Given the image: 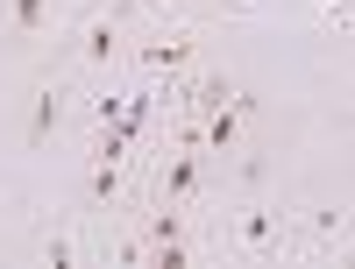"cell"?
Listing matches in <instances>:
<instances>
[{
  "instance_id": "1",
  "label": "cell",
  "mask_w": 355,
  "mask_h": 269,
  "mask_svg": "<svg viewBox=\"0 0 355 269\" xmlns=\"http://www.w3.org/2000/svg\"><path fill=\"white\" fill-rule=\"evenodd\" d=\"M206 255H234V262H291V205L277 192H249L206 227Z\"/></svg>"
},
{
  "instance_id": "3",
  "label": "cell",
  "mask_w": 355,
  "mask_h": 269,
  "mask_svg": "<svg viewBox=\"0 0 355 269\" xmlns=\"http://www.w3.org/2000/svg\"><path fill=\"white\" fill-rule=\"evenodd\" d=\"M128 64H135L142 78H178V71H192V64H199V28H192L185 15H164V21H150V28H135V36H128Z\"/></svg>"
},
{
  "instance_id": "6",
  "label": "cell",
  "mask_w": 355,
  "mask_h": 269,
  "mask_svg": "<svg viewBox=\"0 0 355 269\" xmlns=\"http://www.w3.org/2000/svg\"><path fill=\"white\" fill-rule=\"evenodd\" d=\"M28 255L50 262V269H64V262H100V234H85L78 213H57V220L36 234V241H28Z\"/></svg>"
},
{
  "instance_id": "4",
  "label": "cell",
  "mask_w": 355,
  "mask_h": 269,
  "mask_svg": "<svg viewBox=\"0 0 355 269\" xmlns=\"http://www.w3.org/2000/svg\"><path fill=\"white\" fill-rule=\"evenodd\" d=\"M64 57L85 71H107L128 57V8H85L71 28H64Z\"/></svg>"
},
{
  "instance_id": "9",
  "label": "cell",
  "mask_w": 355,
  "mask_h": 269,
  "mask_svg": "<svg viewBox=\"0 0 355 269\" xmlns=\"http://www.w3.org/2000/svg\"><path fill=\"white\" fill-rule=\"evenodd\" d=\"M320 28H327L334 43H348V0H320Z\"/></svg>"
},
{
  "instance_id": "7",
  "label": "cell",
  "mask_w": 355,
  "mask_h": 269,
  "mask_svg": "<svg viewBox=\"0 0 355 269\" xmlns=\"http://www.w3.org/2000/svg\"><path fill=\"white\" fill-rule=\"evenodd\" d=\"M71 113H78V93H71L64 78H43V85H36V100H28V128H21V135H28V149H43L57 128L71 121Z\"/></svg>"
},
{
  "instance_id": "8",
  "label": "cell",
  "mask_w": 355,
  "mask_h": 269,
  "mask_svg": "<svg viewBox=\"0 0 355 269\" xmlns=\"http://www.w3.org/2000/svg\"><path fill=\"white\" fill-rule=\"evenodd\" d=\"M0 28H15V36H43V28H50V0H0Z\"/></svg>"
},
{
  "instance_id": "5",
  "label": "cell",
  "mask_w": 355,
  "mask_h": 269,
  "mask_svg": "<svg viewBox=\"0 0 355 269\" xmlns=\"http://www.w3.org/2000/svg\"><path fill=\"white\" fill-rule=\"evenodd\" d=\"M135 198H142V185H135V163L128 156H85V170H78V213L85 220L128 213Z\"/></svg>"
},
{
  "instance_id": "2",
  "label": "cell",
  "mask_w": 355,
  "mask_h": 269,
  "mask_svg": "<svg viewBox=\"0 0 355 269\" xmlns=\"http://www.w3.org/2000/svg\"><path fill=\"white\" fill-rule=\"evenodd\" d=\"M220 185V163L206 156V149L192 142H164V156L150 163V185H142V198H171V205H206Z\"/></svg>"
}]
</instances>
